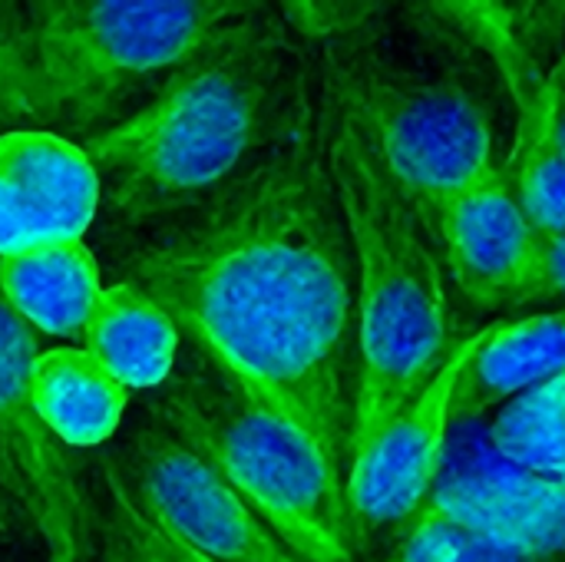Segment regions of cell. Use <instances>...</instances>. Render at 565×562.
<instances>
[{
    "instance_id": "obj_1",
    "label": "cell",
    "mask_w": 565,
    "mask_h": 562,
    "mask_svg": "<svg viewBox=\"0 0 565 562\" xmlns=\"http://www.w3.org/2000/svg\"><path fill=\"white\" fill-rule=\"evenodd\" d=\"M122 282L348 474L358 275L328 166L321 79L298 73L265 152L132 248Z\"/></svg>"
},
{
    "instance_id": "obj_2",
    "label": "cell",
    "mask_w": 565,
    "mask_h": 562,
    "mask_svg": "<svg viewBox=\"0 0 565 562\" xmlns=\"http://www.w3.org/2000/svg\"><path fill=\"white\" fill-rule=\"evenodd\" d=\"M295 79L281 23L258 3L175 66L139 109L89 136L83 152L99 199L126 225L192 209L275 132Z\"/></svg>"
},
{
    "instance_id": "obj_3",
    "label": "cell",
    "mask_w": 565,
    "mask_h": 562,
    "mask_svg": "<svg viewBox=\"0 0 565 562\" xmlns=\"http://www.w3.org/2000/svg\"><path fill=\"white\" fill-rule=\"evenodd\" d=\"M324 103L328 166L358 275L351 464V457L434 378L454 341L447 268L434 222L387 176L361 126L328 93Z\"/></svg>"
},
{
    "instance_id": "obj_4",
    "label": "cell",
    "mask_w": 565,
    "mask_h": 562,
    "mask_svg": "<svg viewBox=\"0 0 565 562\" xmlns=\"http://www.w3.org/2000/svg\"><path fill=\"white\" fill-rule=\"evenodd\" d=\"M159 424L205 457L305 562H354L344 470L298 424L195 351L152 404Z\"/></svg>"
},
{
    "instance_id": "obj_5",
    "label": "cell",
    "mask_w": 565,
    "mask_h": 562,
    "mask_svg": "<svg viewBox=\"0 0 565 562\" xmlns=\"http://www.w3.org/2000/svg\"><path fill=\"white\" fill-rule=\"evenodd\" d=\"M258 3L33 0V123L89 126L136 86L172 73Z\"/></svg>"
},
{
    "instance_id": "obj_6",
    "label": "cell",
    "mask_w": 565,
    "mask_h": 562,
    "mask_svg": "<svg viewBox=\"0 0 565 562\" xmlns=\"http://www.w3.org/2000/svg\"><path fill=\"white\" fill-rule=\"evenodd\" d=\"M321 86L430 222L503 172L493 113L467 79L404 73L374 56H334Z\"/></svg>"
},
{
    "instance_id": "obj_7",
    "label": "cell",
    "mask_w": 565,
    "mask_h": 562,
    "mask_svg": "<svg viewBox=\"0 0 565 562\" xmlns=\"http://www.w3.org/2000/svg\"><path fill=\"white\" fill-rule=\"evenodd\" d=\"M36 335L0 295V497L43 562H93L96 513L33 401Z\"/></svg>"
},
{
    "instance_id": "obj_8",
    "label": "cell",
    "mask_w": 565,
    "mask_h": 562,
    "mask_svg": "<svg viewBox=\"0 0 565 562\" xmlns=\"http://www.w3.org/2000/svg\"><path fill=\"white\" fill-rule=\"evenodd\" d=\"M136 510L179 547L209 562H305L189 444L159 421L142 424L119 464Z\"/></svg>"
},
{
    "instance_id": "obj_9",
    "label": "cell",
    "mask_w": 565,
    "mask_h": 562,
    "mask_svg": "<svg viewBox=\"0 0 565 562\" xmlns=\"http://www.w3.org/2000/svg\"><path fill=\"white\" fill-rule=\"evenodd\" d=\"M480 331L454 341L434 378L351 457L344 500L354 540L381 530H404L427 503L447 437L454 427V397Z\"/></svg>"
},
{
    "instance_id": "obj_10",
    "label": "cell",
    "mask_w": 565,
    "mask_h": 562,
    "mask_svg": "<svg viewBox=\"0 0 565 562\" xmlns=\"http://www.w3.org/2000/svg\"><path fill=\"white\" fill-rule=\"evenodd\" d=\"M424 507L530 560L565 553V484L503 460L483 421H454Z\"/></svg>"
},
{
    "instance_id": "obj_11",
    "label": "cell",
    "mask_w": 565,
    "mask_h": 562,
    "mask_svg": "<svg viewBox=\"0 0 565 562\" xmlns=\"http://www.w3.org/2000/svg\"><path fill=\"white\" fill-rule=\"evenodd\" d=\"M444 268L487 311L546 298V238L526 222L507 169L434 215Z\"/></svg>"
},
{
    "instance_id": "obj_12",
    "label": "cell",
    "mask_w": 565,
    "mask_h": 562,
    "mask_svg": "<svg viewBox=\"0 0 565 562\" xmlns=\"http://www.w3.org/2000/svg\"><path fill=\"white\" fill-rule=\"evenodd\" d=\"M99 209V176L53 129L0 132V258L83 242Z\"/></svg>"
},
{
    "instance_id": "obj_13",
    "label": "cell",
    "mask_w": 565,
    "mask_h": 562,
    "mask_svg": "<svg viewBox=\"0 0 565 562\" xmlns=\"http://www.w3.org/2000/svg\"><path fill=\"white\" fill-rule=\"evenodd\" d=\"M565 371V308L520 321H493L480 328V341L463 368L454 397V421H483L490 407Z\"/></svg>"
},
{
    "instance_id": "obj_14",
    "label": "cell",
    "mask_w": 565,
    "mask_h": 562,
    "mask_svg": "<svg viewBox=\"0 0 565 562\" xmlns=\"http://www.w3.org/2000/svg\"><path fill=\"white\" fill-rule=\"evenodd\" d=\"M0 295L33 331L76 341L103 295L99 262L83 242L0 258Z\"/></svg>"
},
{
    "instance_id": "obj_15",
    "label": "cell",
    "mask_w": 565,
    "mask_h": 562,
    "mask_svg": "<svg viewBox=\"0 0 565 562\" xmlns=\"http://www.w3.org/2000/svg\"><path fill=\"white\" fill-rule=\"evenodd\" d=\"M83 341L126 391H156L175 371L182 335L146 291L119 282L103 288Z\"/></svg>"
},
{
    "instance_id": "obj_16",
    "label": "cell",
    "mask_w": 565,
    "mask_h": 562,
    "mask_svg": "<svg viewBox=\"0 0 565 562\" xmlns=\"http://www.w3.org/2000/svg\"><path fill=\"white\" fill-rule=\"evenodd\" d=\"M33 401L63 447H99L119 424L129 391L76 344L40 351L33 361Z\"/></svg>"
},
{
    "instance_id": "obj_17",
    "label": "cell",
    "mask_w": 565,
    "mask_h": 562,
    "mask_svg": "<svg viewBox=\"0 0 565 562\" xmlns=\"http://www.w3.org/2000/svg\"><path fill=\"white\" fill-rule=\"evenodd\" d=\"M553 86L546 79L543 93L520 109L516 152L507 166L513 195L526 222L546 238H565V152L553 132Z\"/></svg>"
},
{
    "instance_id": "obj_18",
    "label": "cell",
    "mask_w": 565,
    "mask_h": 562,
    "mask_svg": "<svg viewBox=\"0 0 565 562\" xmlns=\"http://www.w3.org/2000/svg\"><path fill=\"white\" fill-rule=\"evenodd\" d=\"M487 437L513 467L565 484V371L503 404Z\"/></svg>"
},
{
    "instance_id": "obj_19",
    "label": "cell",
    "mask_w": 565,
    "mask_h": 562,
    "mask_svg": "<svg viewBox=\"0 0 565 562\" xmlns=\"http://www.w3.org/2000/svg\"><path fill=\"white\" fill-rule=\"evenodd\" d=\"M106 507L96 513V543L93 562H209L199 553L169 540L159 527H152L136 503L129 500L122 480L113 467H106Z\"/></svg>"
},
{
    "instance_id": "obj_20",
    "label": "cell",
    "mask_w": 565,
    "mask_h": 562,
    "mask_svg": "<svg viewBox=\"0 0 565 562\" xmlns=\"http://www.w3.org/2000/svg\"><path fill=\"white\" fill-rule=\"evenodd\" d=\"M391 562H546L530 560L424 507L404 530Z\"/></svg>"
},
{
    "instance_id": "obj_21",
    "label": "cell",
    "mask_w": 565,
    "mask_h": 562,
    "mask_svg": "<svg viewBox=\"0 0 565 562\" xmlns=\"http://www.w3.org/2000/svg\"><path fill=\"white\" fill-rule=\"evenodd\" d=\"M33 123V36L20 3L0 0V126Z\"/></svg>"
},
{
    "instance_id": "obj_22",
    "label": "cell",
    "mask_w": 565,
    "mask_h": 562,
    "mask_svg": "<svg viewBox=\"0 0 565 562\" xmlns=\"http://www.w3.org/2000/svg\"><path fill=\"white\" fill-rule=\"evenodd\" d=\"M278 13L285 17V26H291L305 40H334L367 26L374 13H384V3L301 0V3H281Z\"/></svg>"
},
{
    "instance_id": "obj_23",
    "label": "cell",
    "mask_w": 565,
    "mask_h": 562,
    "mask_svg": "<svg viewBox=\"0 0 565 562\" xmlns=\"http://www.w3.org/2000/svg\"><path fill=\"white\" fill-rule=\"evenodd\" d=\"M565 298V238L546 242V298Z\"/></svg>"
},
{
    "instance_id": "obj_24",
    "label": "cell",
    "mask_w": 565,
    "mask_h": 562,
    "mask_svg": "<svg viewBox=\"0 0 565 562\" xmlns=\"http://www.w3.org/2000/svg\"><path fill=\"white\" fill-rule=\"evenodd\" d=\"M550 116H553L556 142H559V149L565 152V89H556V86H553V109H550Z\"/></svg>"
},
{
    "instance_id": "obj_25",
    "label": "cell",
    "mask_w": 565,
    "mask_h": 562,
    "mask_svg": "<svg viewBox=\"0 0 565 562\" xmlns=\"http://www.w3.org/2000/svg\"><path fill=\"white\" fill-rule=\"evenodd\" d=\"M13 533H20V523H17V517L10 513V507H7L3 497H0V537L10 540Z\"/></svg>"
},
{
    "instance_id": "obj_26",
    "label": "cell",
    "mask_w": 565,
    "mask_h": 562,
    "mask_svg": "<svg viewBox=\"0 0 565 562\" xmlns=\"http://www.w3.org/2000/svg\"><path fill=\"white\" fill-rule=\"evenodd\" d=\"M565 13V10H563ZM563 26H565V20H563ZM546 79H550V86H556V89H565V50H563V56L556 60V66L546 73Z\"/></svg>"
},
{
    "instance_id": "obj_27",
    "label": "cell",
    "mask_w": 565,
    "mask_h": 562,
    "mask_svg": "<svg viewBox=\"0 0 565 562\" xmlns=\"http://www.w3.org/2000/svg\"><path fill=\"white\" fill-rule=\"evenodd\" d=\"M3 543H7V540H3V537H0V547H3Z\"/></svg>"
}]
</instances>
